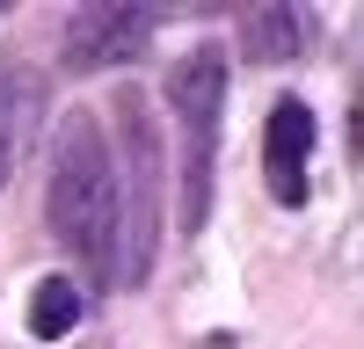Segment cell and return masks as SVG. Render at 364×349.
<instances>
[{"label":"cell","mask_w":364,"mask_h":349,"mask_svg":"<svg viewBox=\"0 0 364 349\" xmlns=\"http://www.w3.org/2000/svg\"><path fill=\"white\" fill-rule=\"evenodd\" d=\"M44 218L58 233V248L95 262L109 277V240H117V167H109V138L87 109H73L58 124L51 145V182H44Z\"/></svg>","instance_id":"1"},{"label":"cell","mask_w":364,"mask_h":349,"mask_svg":"<svg viewBox=\"0 0 364 349\" xmlns=\"http://www.w3.org/2000/svg\"><path fill=\"white\" fill-rule=\"evenodd\" d=\"M240 51H248L255 66H284V58L306 51V15H299V8H248Z\"/></svg>","instance_id":"7"},{"label":"cell","mask_w":364,"mask_h":349,"mask_svg":"<svg viewBox=\"0 0 364 349\" xmlns=\"http://www.w3.org/2000/svg\"><path fill=\"white\" fill-rule=\"evenodd\" d=\"M117 131H124V182H117V240H109V284H146L161 240V131L139 87H117Z\"/></svg>","instance_id":"2"},{"label":"cell","mask_w":364,"mask_h":349,"mask_svg":"<svg viewBox=\"0 0 364 349\" xmlns=\"http://www.w3.org/2000/svg\"><path fill=\"white\" fill-rule=\"evenodd\" d=\"M306 160H314V109L284 95L262 124V174L277 204H306Z\"/></svg>","instance_id":"5"},{"label":"cell","mask_w":364,"mask_h":349,"mask_svg":"<svg viewBox=\"0 0 364 349\" xmlns=\"http://www.w3.org/2000/svg\"><path fill=\"white\" fill-rule=\"evenodd\" d=\"M37 116H44V80L22 58H0V182L15 174L22 145L37 138Z\"/></svg>","instance_id":"6"},{"label":"cell","mask_w":364,"mask_h":349,"mask_svg":"<svg viewBox=\"0 0 364 349\" xmlns=\"http://www.w3.org/2000/svg\"><path fill=\"white\" fill-rule=\"evenodd\" d=\"M154 37V15L146 8H80L66 15V66L73 73H109V66H132Z\"/></svg>","instance_id":"4"},{"label":"cell","mask_w":364,"mask_h":349,"mask_svg":"<svg viewBox=\"0 0 364 349\" xmlns=\"http://www.w3.org/2000/svg\"><path fill=\"white\" fill-rule=\"evenodd\" d=\"M168 102L182 124V226L211 218V174H219V109H226V51L197 44L168 73Z\"/></svg>","instance_id":"3"},{"label":"cell","mask_w":364,"mask_h":349,"mask_svg":"<svg viewBox=\"0 0 364 349\" xmlns=\"http://www.w3.org/2000/svg\"><path fill=\"white\" fill-rule=\"evenodd\" d=\"M73 320H80V291H73V277H44L37 299H29V335L58 342V335H73Z\"/></svg>","instance_id":"8"}]
</instances>
